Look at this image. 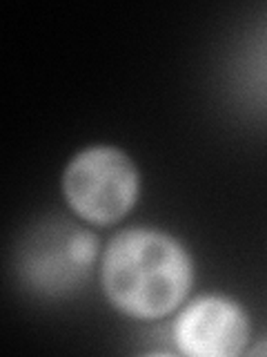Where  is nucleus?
<instances>
[{
	"label": "nucleus",
	"mask_w": 267,
	"mask_h": 357,
	"mask_svg": "<svg viewBox=\"0 0 267 357\" xmlns=\"http://www.w3.org/2000/svg\"><path fill=\"white\" fill-rule=\"evenodd\" d=\"M67 245H70V255H72V259L78 268L87 271V268L94 264L96 255H98V237L94 232L74 230V232H70Z\"/></svg>",
	"instance_id": "obj_4"
},
{
	"label": "nucleus",
	"mask_w": 267,
	"mask_h": 357,
	"mask_svg": "<svg viewBox=\"0 0 267 357\" xmlns=\"http://www.w3.org/2000/svg\"><path fill=\"white\" fill-rule=\"evenodd\" d=\"M250 337L245 310L227 297L209 295L192 301L174 321L178 351L192 357H234Z\"/></svg>",
	"instance_id": "obj_3"
},
{
	"label": "nucleus",
	"mask_w": 267,
	"mask_h": 357,
	"mask_svg": "<svg viewBox=\"0 0 267 357\" xmlns=\"http://www.w3.org/2000/svg\"><path fill=\"white\" fill-rule=\"evenodd\" d=\"M194 282V264L183 243L152 228H129L107 243L103 288L120 312L161 319L183 304Z\"/></svg>",
	"instance_id": "obj_1"
},
{
	"label": "nucleus",
	"mask_w": 267,
	"mask_h": 357,
	"mask_svg": "<svg viewBox=\"0 0 267 357\" xmlns=\"http://www.w3.org/2000/svg\"><path fill=\"white\" fill-rule=\"evenodd\" d=\"M63 192L76 215L96 226H107L125 217L136 204L138 172L122 150L94 145L67 165Z\"/></svg>",
	"instance_id": "obj_2"
},
{
	"label": "nucleus",
	"mask_w": 267,
	"mask_h": 357,
	"mask_svg": "<svg viewBox=\"0 0 267 357\" xmlns=\"http://www.w3.org/2000/svg\"><path fill=\"white\" fill-rule=\"evenodd\" d=\"M261 353H267V346H256V349L252 351V355H261Z\"/></svg>",
	"instance_id": "obj_5"
}]
</instances>
